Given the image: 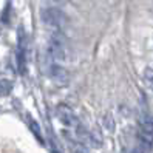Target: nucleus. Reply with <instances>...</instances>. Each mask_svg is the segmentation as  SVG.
Returning <instances> with one entry per match:
<instances>
[{
  "label": "nucleus",
  "instance_id": "2",
  "mask_svg": "<svg viewBox=\"0 0 153 153\" xmlns=\"http://www.w3.org/2000/svg\"><path fill=\"white\" fill-rule=\"evenodd\" d=\"M45 53H47V60L64 64L67 60V45L64 33L51 31L45 42Z\"/></svg>",
  "mask_w": 153,
  "mask_h": 153
},
{
  "label": "nucleus",
  "instance_id": "5",
  "mask_svg": "<svg viewBox=\"0 0 153 153\" xmlns=\"http://www.w3.org/2000/svg\"><path fill=\"white\" fill-rule=\"evenodd\" d=\"M16 65L20 74H25L28 65V37L23 28L17 31V45H16Z\"/></svg>",
  "mask_w": 153,
  "mask_h": 153
},
{
  "label": "nucleus",
  "instance_id": "9",
  "mask_svg": "<svg viewBox=\"0 0 153 153\" xmlns=\"http://www.w3.org/2000/svg\"><path fill=\"white\" fill-rule=\"evenodd\" d=\"M13 91V82L8 79H0V97H5Z\"/></svg>",
  "mask_w": 153,
  "mask_h": 153
},
{
  "label": "nucleus",
  "instance_id": "1",
  "mask_svg": "<svg viewBox=\"0 0 153 153\" xmlns=\"http://www.w3.org/2000/svg\"><path fill=\"white\" fill-rule=\"evenodd\" d=\"M56 116H57V119L60 121V124L64 125V127H67V130H70L71 133H74L76 138H79L84 144H85V142L93 144L91 133L85 128V125L80 122L79 116L74 113V110L71 108L70 105H67V104H59V105L56 107ZM93 146H94V144H93Z\"/></svg>",
  "mask_w": 153,
  "mask_h": 153
},
{
  "label": "nucleus",
  "instance_id": "3",
  "mask_svg": "<svg viewBox=\"0 0 153 153\" xmlns=\"http://www.w3.org/2000/svg\"><path fill=\"white\" fill-rule=\"evenodd\" d=\"M40 19L47 28L56 33H64L68 26V16L56 6H47L40 11Z\"/></svg>",
  "mask_w": 153,
  "mask_h": 153
},
{
  "label": "nucleus",
  "instance_id": "7",
  "mask_svg": "<svg viewBox=\"0 0 153 153\" xmlns=\"http://www.w3.org/2000/svg\"><path fill=\"white\" fill-rule=\"evenodd\" d=\"M62 138H64L70 153H90L85 144L79 138H76V134L70 130H62Z\"/></svg>",
  "mask_w": 153,
  "mask_h": 153
},
{
  "label": "nucleus",
  "instance_id": "8",
  "mask_svg": "<svg viewBox=\"0 0 153 153\" xmlns=\"http://www.w3.org/2000/svg\"><path fill=\"white\" fill-rule=\"evenodd\" d=\"M26 121H28V125H30V128H31L33 134L36 136V139H37L40 144H43L45 141H43V136H42V128H40V125L33 119L31 114H26Z\"/></svg>",
  "mask_w": 153,
  "mask_h": 153
},
{
  "label": "nucleus",
  "instance_id": "11",
  "mask_svg": "<svg viewBox=\"0 0 153 153\" xmlns=\"http://www.w3.org/2000/svg\"><path fill=\"white\" fill-rule=\"evenodd\" d=\"M48 2L53 5V6H64V5H67V0H48Z\"/></svg>",
  "mask_w": 153,
  "mask_h": 153
},
{
  "label": "nucleus",
  "instance_id": "6",
  "mask_svg": "<svg viewBox=\"0 0 153 153\" xmlns=\"http://www.w3.org/2000/svg\"><path fill=\"white\" fill-rule=\"evenodd\" d=\"M47 73L50 79L57 85H67L70 80V73L64 67V64H57L53 60H47Z\"/></svg>",
  "mask_w": 153,
  "mask_h": 153
},
{
  "label": "nucleus",
  "instance_id": "4",
  "mask_svg": "<svg viewBox=\"0 0 153 153\" xmlns=\"http://www.w3.org/2000/svg\"><path fill=\"white\" fill-rule=\"evenodd\" d=\"M138 141L142 150L150 152L153 149V116L152 114L141 116L138 124Z\"/></svg>",
  "mask_w": 153,
  "mask_h": 153
},
{
  "label": "nucleus",
  "instance_id": "10",
  "mask_svg": "<svg viewBox=\"0 0 153 153\" xmlns=\"http://www.w3.org/2000/svg\"><path fill=\"white\" fill-rule=\"evenodd\" d=\"M144 82H146L147 87L153 91V68H146L144 70Z\"/></svg>",
  "mask_w": 153,
  "mask_h": 153
}]
</instances>
